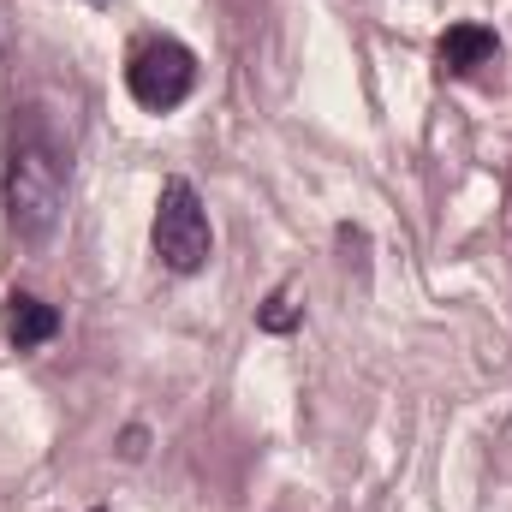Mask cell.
<instances>
[{"label": "cell", "instance_id": "cell-1", "mask_svg": "<svg viewBox=\"0 0 512 512\" xmlns=\"http://www.w3.org/2000/svg\"><path fill=\"white\" fill-rule=\"evenodd\" d=\"M60 203H66V179H60V161L42 149V143H18L12 161H6V227L30 245H42L60 221Z\"/></svg>", "mask_w": 512, "mask_h": 512}, {"label": "cell", "instance_id": "cell-2", "mask_svg": "<svg viewBox=\"0 0 512 512\" xmlns=\"http://www.w3.org/2000/svg\"><path fill=\"white\" fill-rule=\"evenodd\" d=\"M149 239H155L161 268H173V274H197V268L209 262L215 233H209V215H203V197H197L191 179H167V185H161Z\"/></svg>", "mask_w": 512, "mask_h": 512}, {"label": "cell", "instance_id": "cell-3", "mask_svg": "<svg viewBox=\"0 0 512 512\" xmlns=\"http://www.w3.org/2000/svg\"><path fill=\"white\" fill-rule=\"evenodd\" d=\"M126 90H131V102L149 108V114L179 108V102L197 90V54H191L185 42H173V36L137 42L131 60H126Z\"/></svg>", "mask_w": 512, "mask_h": 512}, {"label": "cell", "instance_id": "cell-4", "mask_svg": "<svg viewBox=\"0 0 512 512\" xmlns=\"http://www.w3.org/2000/svg\"><path fill=\"white\" fill-rule=\"evenodd\" d=\"M0 328H6V340H12L18 352H36V346H48V340L60 334V310H54L48 298H36V292H12Z\"/></svg>", "mask_w": 512, "mask_h": 512}, {"label": "cell", "instance_id": "cell-5", "mask_svg": "<svg viewBox=\"0 0 512 512\" xmlns=\"http://www.w3.org/2000/svg\"><path fill=\"white\" fill-rule=\"evenodd\" d=\"M495 54H501V42H495V30H489V24H453V30L435 42V60H441V72H447V78H465V72L489 66Z\"/></svg>", "mask_w": 512, "mask_h": 512}, {"label": "cell", "instance_id": "cell-6", "mask_svg": "<svg viewBox=\"0 0 512 512\" xmlns=\"http://www.w3.org/2000/svg\"><path fill=\"white\" fill-rule=\"evenodd\" d=\"M298 316H304L298 286H274V292H268V304L256 310V328H262V334H292V328H298Z\"/></svg>", "mask_w": 512, "mask_h": 512}, {"label": "cell", "instance_id": "cell-7", "mask_svg": "<svg viewBox=\"0 0 512 512\" xmlns=\"http://www.w3.org/2000/svg\"><path fill=\"white\" fill-rule=\"evenodd\" d=\"M120 453H126V459H143V429H131V435H126V447H120Z\"/></svg>", "mask_w": 512, "mask_h": 512}]
</instances>
